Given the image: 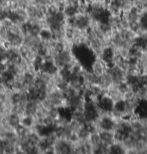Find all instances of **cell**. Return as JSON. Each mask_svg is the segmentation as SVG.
<instances>
[{
	"instance_id": "obj_4",
	"label": "cell",
	"mask_w": 147,
	"mask_h": 154,
	"mask_svg": "<svg viewBox=\"0 0 147 154\" xmlns=\"http://www.w3.org/2000/svg\"><path fill=\"white\" fill-rule=\"evenodd\" d=\"M100 135L102 139V144L107 146H110L112 144L115 143V134L114 132L112 130H100Z\"/></svg>"
},
{
	"instance_id": "obj_3",
	"label": "cell",
	"mask_w": 147,
	"mask_h": 154,
	"mask_svg": "<svg viewBox=\"0 0 147 154\" xmlns=\"http://www.w3.org/2000/svg\"><path fill=\"white\" fill-rule=\"evenodd\" d=\"M98 104L105 111H111L115 106V102L108 93H104L100 97Z\"/></svg>"
},
{
	"instance_id": "obj_6",
	"label": "cell",
	"mask_w": 147,
	"mask_h": 154,
	"mask_svg": "<svg viewBox=\"0 0 147 154\" xmlns=\"http://www.w3.org/2000/svg\"><path fill=\"white\" fill-rule=\"evenodd\" d=\"M7 120L8 125L12 128L14 129V127L20 124L21 117L19 115L15 114V113H12V114H9L7 117Z\"/></svg>"
},
{
	"instance_id": "obj_5",
	"label": "cell",
	"mask_w": 147,
	"mask_h": 154,
	"mask_svg": "<svg viewBox=\"0 0 147 154\" xmlns=\"http://www.w3.org/2000/svg\"><path fill=\"white\" fill-rule=\"evenodd\" d=\"M35 122V117L34 115H23L21 116L20 124L24 125L27 128H30L33 127Z\"/></svg>"
},
{
	"instance_id": "obj_1",
	"label": "cell",
	"mask_w": 147,
	"mask_h": 154,
	"mask_svg": "<svg viewBox=\"0 0 147 154\" xmlns=\"http://www.w3.org/2000/svg\"><path fill=\"white\" fill-rule=\"evenodd\" d=\"M108 67H109V66L106 63H105L103 60H101L100 58H96L92 63L91 66H90V69L94 74H95L98 77H100L108 70Z\"/></svg>"
},
{
	"instance_id": "obj_11",
	"label": "cell",
	"mask_w": 147,
	"mask_h": 154,
	"mask_svg": "<svg viewBox=\"0 0 147 154\" xmlns=\"http://www.w3.org/2000/svg\"><path fill=\"white\" fill-rule=\"evenodd\" d=\"M0 79H1V73H0Z\"/></svg>"
},
{
	"instance_id": "obj_2",
	"label": "cell",
	"mask_w": 147,
	"mask_h": 154,
	"mask_svg": "<svg viewBox=\"0 0 147 154\" xmlns=\"http://www.w3.org/2000/svg\"><path fill=\"white\" fill-rule=\"evenodd\" d=\"M98 84H99L105 91L114 84L113 77L112 74H111V72L110 71L109 69H108V70L106 71L103 75L99 77Z\"/></svg>"
},
{
	"instance_id": "obj_10",
	"label": "cell",
	"mask_w": 147,
	"mask_h": 154,
	"mask_svg": "<svg viewBox=\"0 0 147 154\" xmlns=\"http://www.w3.org/2000/svg\"><path fill=\"white\" fill-rule=\"evenodd\" d=\"M4 103L0 102V115L4 114Z\"/></svg>"
},
{
	"instance_id": "obj_9",
	"label": "cell",
	"mask_w": 147,
	"mask_h": 154,
	"mask_svg": "<svg viewBox=\"0 0 147 154\" xmlns=\"http://www.w3.org/2000/svg\"><path fill=\"white\" fill-rule=\"evenodd\" d=\"M66 0H52V4H55L59 8L60 10H62L64 7L65 6Z\"/></svg>"
},
{
	"instance_id": "obj_8",
	"label": "cell",
	"mask_w": 147,
	"mask_h": 154,
	"mask_svg": "<svg viewBox=\"0 0 147 154\" xmlns=\"http://www.w3.org/2000/svg\"><path fill=\"white\" fill-rule=\"evenodd\" d=\"M59 10V8L54 4H50L46 6V14L48 15H56Z\"/></svg>"
},
{
	"instance_id": "obj_7",
	"label": "cell",
	"mask_w": 147,
	"mask_h": 154,
	"mask_svg": "<svg viewBox=\"0 0 147 154\" xmlns=\"http://www.w3.org/2000/svg\"><path fill=\"white\" fill-rule=\"evenodd\" d=\"M48 115L54 119L55 120H57L58 119L61 117V109L57 107H53L48 111Z\"/></svg>"
}]
</instances>
